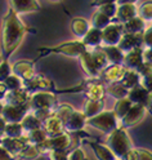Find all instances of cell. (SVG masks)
<instances>
[{"mask_svg": "<svg viewBox=\"0 0 152 160\" xmlns=\"http://www.w3.org/2000/svg\"><path fill=\"white\" fill-rule=\"evenodd\" d=\"M18 14L9 8L8 13L3 18V27H2V47H3V57L4 59H9L16 49L23 42L25 35L30 31Z\"/></svg>", "mask_w": 152, "mask_h": 160, "instance_id": "obj_1", "label": "cell"}, {"mask_svg": "<svg viewBox=\"0 0 152 160\" xmlns=\"http://www.w3.org/2000/svg\"><path fill=\"white\" fill-rule=\"evenodd\" d=\"M85 51H86V47L83 44L81 40H71V42L61 43V44L52 47V48L50 47L39 48L37 53H39V58L49 56V54H63V56L72 57V58H80V56H81Z\"/></svg>", "mask_w": 152, "mask_h": 160, "instance_id": "obj_2", "label": "cell"}, {"mask_svg": "<svg viewBox=\"0 0 152 160\" xmlns=\"http://www.w3.org/2000/svg\"><path fill=\"white\" fill-rule=\"evenodd\" d=\"M106 145L111 148V151L116 155L117 159H125L126 154L133 148L131 139L126 132V129L123 127L117 128L116 131L108 134Z\"/></svg>", "mask_w": 152, "mask_h": 160, "instance_id": "obj_3", "label": "cell"}, {"mask_svg": "<svg viewBox=\"0 0 152 160\" xmlns=\"http://www.w3.org/2000/svg\"><path fill=\"white\" fill-rule=\"evenodd\" d=\"M119 122L120 120L117 119L116 114L114 112V110H108V111L105 110V111L101 112L99 115L88 119V125L93 127V128L98 129V131H101L102 133L108 136L110 133L116 131L117 128H120Z\"/></svg>", "mask_w": 152, "mask_h": 160, "instance_id": "obj_4", "label": "cell"}, {"mask_svg": "<svg viewBox=\"0 0 152 160\" xmlns=\"http://www.w3.org/2000/svg\"><path fill=\"white\" fill-rule=\"evenodd\" d=\"M57 106L58 105L56 94L48 91L32 93L28 101L30 111H35V110H52V111H54Z\"/></svg>", "mask_w": 152, "mask_h": 160, "instance_id": "obj_5", "label": "cell"}, {"mask_svg": "<svg viewBox=\"0 0 152 160\" xmlns=\"http://www.w3.org/2000/svg\"><path fill=\"white\" fill-rule=\"evenodd\" d=\"M71 146V137L68 133H61L58 136L48 137L44 142L37 145L40 154H49L53 150H68Z\"/></svg>", "mask_w": 152, "mask_h": 160, "instance_id": "obj_6", "label": "cell"}, {"mask_svg": "<svg viewBox=\"0 0 152 160\" xmlns=\"http://www.w3.org/2000/svg\"><path fill=\"white\" fill-rule=\"evenodd\" d=\"M123 66L128 70L137 71L139 75H142L143 72H146L147 70H150L143 63V48H138V49H134V51L126 53L124 57Z\"/></svg>", "mask_w": 152, "mask_h": 160, "instance_id": "obj_7", "label": "cell"}, {"mask_svg": "<svg viewBox=\"0 0 152 160\" xmlns=\"http://www.w3.org/2000/svg\"><path fill=\"white\" fill-rule=\"evenodd\" d=\"M123 23H111L105 30H102V47H116L119 45L121 38L124 35Z\"/></svg>", "mask_w": 152, "mask_h": 160, "instance_id": "obj_8", "label": "cell"}, {"mask_svg": "<svg viewBox=\"0 0 152 160\" xmlns=\"http://www.w3.org/2000/svg\"><path fill=\"white\" fill-rule=\"evenodd\" d=\"M128 98L133 102V105L143 106L147 111L152 114V94L148 93L145 88L138 85L133 89H130L128 93Z\"/></svg>", "mask_w": 152, "mask_h": 160, "instance_id": "obj_9", "label": "cell"}, {"mask_svg": "<svg viewBox=\"0 0 152 160\" xmlns=\"http://www.w3.org/2000/svg\"><path fill=\"white\" fill-rule=\"evenodd\" d=\"M28 112V105H5L2 116L5 119L7 123H21Z\"/></svg>", "mask_w": 152, "mask_h": 160, "instance_id": "obj_10", "label": "cell"}, {"mask_svg": "<svg viewBox=\"0 0 152 160\" xmlns=\"http://www.w3.org/2000/svg\"><path fill=\"white\" fill-rule=\"evenodd\" d=\"M28 145H31V143H30L26 134H23L22 137H19V138L3 137V141H2V146L4 148H7L8 151L16 158H18L19 154H21Z\"/></svg>", "mask_w": 152, "mask_h": 160, "instance_id": "obj_11", "label": "cell"}, {"mask_svg": "<svg viewBox=\"0 0 152 160\" xmlns=\"http://www.w3.org/2000/svg\"><path fill=\"white\" fill-rule=\"evenodd\" d=\"M117 47L124 54L134 49L143 48V34H124Z\"/></svg>", "mask_w": 152, "mask_h": 160, "instance_id": "obj_12", "label": "cell"}, {"mask_svg": "<svg viewBox=\"0 0 152 160\" xmlns=\"http://www.w3.org/2000/svg\"><path fill=\"white\" fill-rule=\"evenodd\" d=\"M35 62H30L26 61V59H22V61H17L16 63H13L12 66V74L17 75L21 78L23 82H30L36 74H35Z\"/></svg>", "mask_w": 152, "mask_h": 160, "instance_id": "obj_13", "label": "cell"}, {"mask_svg": "<svg viewBox=\"0 0 152 160\" xmlns=\"http://www.w3.org/2000/svg\"><path fill=\"white\" fill-rule=\"evenodd\" d=\"M53 88V82L50 79L45 78L44 75H35L30 82L25 83V89L30 93L42 92V91H50Z\"/></svg>", "mask_w": 152, "mask_h": 160, "instance_id": "obj_14", "label": "cell"}, {"mask_svg": "<svg viewBox=\"0 0 152 160\" xmlns=\"http://www.w3.org/2000/svg\"><path fill=\"white\" fill-rule=\"evenodd\" d=\"M147 110L143 106H139V105H133V107L130 108V111L126 114V116L120 122V127L123 128H129V127H134L137 124H139L142 120H143L145 115H146Z\"/></svg>", "mask_w": 152, "mask_h": 160, "instance_id": "obj_15", "label": "cell"}, {"mask_svg": "<svg viewBox=\"0 0 152 160\" xmlns=\"http://www.w3.org/2000/svg\"><path fill=\"white\" fill-rule=\"evenodd\" d=\"M88 125V118L80 110H75L74 114L65 123V131L67 132H80Z\"/></svg>", "mask_w": 152, "mask_h": 160, "instance_id": "obj_16", "label": "cell"}, {"mask_svg": "<svg viewBox=\"0 0 152 160\" xmlns=\"http://www.w3.org/2000/svg\"><path fill=\"white\" fill-rule=\"evenodd\" d=\"M126 72V68L123 65H110L107 68H105L102 74H101V78H102L105 82L107 83H120L123 80L124 75Z\"/></svg>", "mask_w": 152, "mask_h": 160, "instance_id": "obj_17", "label": "cell"}, {"mask_svg": "<svg viewBox=\"0 0 152 160\" xmlns=\"http://www.w3.org/2000/svg\"><path fill=\"white\" fill-rule=\"evenodd\" d=\"M9 3L11 9H13L17 14L37 12L42 8L37 0H9Z\"/></svg>", "mask_w": 152, "mask_h": 160, "instance_id": "obj_18", "label": "cell"}, {"mask_svg": "<svg viewBox=\"0 0 152 160\" xmlns=\"http://www.w3.org/2000/svg\"><path fill=\"white\" fill-rule=\"evenodd\" d=\"M80 62H81V66H83V68H84V71H85V74L90 78V79H93V80H96V79H99L101 78V72L99 70H98V67L96 66V63H94V61H93V58H92V53H90V51L89 49H86V51L80 56Z\"/></svg>", "mask_w": 152, "mask_h": 160, "instance_id": "obj_19", "label": "cell"}, {"mask_svg": "<svg viewBox=\"0 0 152 160\" xmlns=\"http://www.w3.org/2000/svg\"><path fill=\"white\" fill-rule=\"evenodd\" d=\"M31 93L27 92L25 88L18 89V91H11L8 92L3 99L5 105H28Z\"/></svg>", "mask_w": 152, "mask_h": 160, "instance_id": "obj_20", "label": "cell"}, {"mask_svg": "<svg viewBox=\"0 0 152 160\" xmlns=\"http://www.w3.org/2000/svg\"><path fill=\"white\" fill-rule=\"evenodd\" d=\"M43 128H44V131L48 133L49 137H53V136H58L61 133H63L65 124H63L62 120H59L53 114L52 116H49L47 120L43 122Z\"/></svg>", "mask_w": 152, "mask_h": 160, "instance_id": "obj_21", "label": "cell"}, {"mask_svg": "<svg viewBox=\"0 0 152 160\" xmlns=\"http://www.w3.org/2000/svg\"><path fill=\"white\" fill-rule=\"evenodd\" d=\"M138 16V8L135 4H124L117 7L116 18L119 23H126Z\"/></svg>", "mask_w": 152, "mask_h": 160, "instance_id": "obj_22", "label": "cell"}, {"mask_svg": "<svg viewBox=\"0 0 152 160\" xmlns=\"http://www.w3.org/2000/svg\"><path fill=\"white\" fill-rule=\"evenodd\" d=\"M85 94L88 97V99H93V101H102L106 96V88L103 87L102 83H98L96 80L90 79L89 84L85 89Z\"/></svg>", "mask_w": 152, "mask_h": 160, "instance_id": "obj_23", "label": "cell"}, {"mask_svg": "<svg viewBox=\"0 0 152 160\" xmlns=\"http://www.w3.org/2000/svg\"><path fill=\"white\" fill-rule=\"evenodd\" d=\"M81 42L86 47V49H96L102 47V30L92 27L88 34L81 39Z\"/></svg>", "mask_w": 152, "mask_h": 160, "instance_id": "obj_24", "label": "cell"}, {"mask_svg": "<svg viewBox=\"0 0 152 160\" xmlns=\"http://www.w3.org/2000/svg\"><path fill=\"white\" fill-rule=\"evenodd\" d=\"M86 143L94 150L98 160H117L116 155L111 151V148L107 145L99 143V142H93V141H86Z\"/></svg>", "mask_w": 152, "mask_h": 160, "instance_id": "obj_25", "label": "cell"}, {"mask_svg": "<svg viewBox=\"0 0 152 160\" xmlns=\"http://www.w3.org/2000/svg\"><path fill=\"white\" fill-rule=\"evenodd\" d=\"M102 52L106 54V58L110 65H123L125 54L119 49V47H101Z\"/></svg>", "mask_w": 152, "mask_h": 160, "instance_id": "obj_26", "label": "cell"}, {"mask_svg": "<svg viewBox=\"0 0 152 160\" xmlns=\"http://www.w3.org/2000/svg\"><path fill=\"white\" fill-rule=\"evenodd\" d=\"M90 28H92L90 27V23L86 21L85 18L76 17V18H74L72 21H71V30H72V32L75 34V36L79 40H81L88 34V31Z\"/></svg>", "mask_w": 152, "mask_h": 160, "instance_id": "obj_27", "label": "cell"}, {"mask_svg": "<svg viewBox=\"0 0 152 160\" xmlns=\"http://www.w3.org/2000/svg\"><path fill=\"white\" fill-rule=\"evenodd\" d=\"M105 111V101H93V99H86V102L84 105V114L88 119L94 118L99 115L101 112Z\"/></svg>", "mask_w": 152, "mask_h": 160, "instance_id": "obj_28", "label": "cell"}, {"mask_svg": "<svg viewBox=\"0 0 152 160\" xmlns=\"http://www.w3.org/2000/svg\"><path fill=\"white\" fill-rule=\"evenodd\" d=\"M146 22L140 17H135L131 21L124 23V32L125 34H143L146 31Z\"/></svg>", "mask_w": 152, "mask_h": 160, "instance_id": "obj_29", "label": "cell"}, {"mask_svg": "<svg viewBox=\"0 0 152 160\" xmlns=\"http://www.w3.org/2000/svg\"><path fill=\"white\" fill-rule=\"evenodd\" d=\"M120 84L123 85L125 89L130 91V89L140 85V75L137 71H133V70H128L126 68V72H125L123 80L120 82Z\"/></svg>", "mask_w": 152, "mask_h": 160, "instance_id": "obj_30", "label": "cell"}, {"mask_svg": "<svg viewBox=\"0 0 152 160\" xmlns=\"http://www.w3.org/2000/svg\"><path fill=\"white\" fill-rule=\"evenodd\" d=\"M131 107H133V102H131L128 97H125V98H121L116 101L115 107H114V112L116 114L117 119L121 122V120L126 116V114L130 111Z\"/></svg>", "mask_w": 152, "mask_h": 160, "instance_id": "obj_31", "label": "cell"}, {"mask_svg": "<svg viewBox=\"0 0 152 160\" xmlns=\"http://www.w3.org/2000/svg\"><path fill=\"white\" fill-rule=\"evenodd\" d=\"M21 125L23 127V131L25 132H31V131H35V129H39V128H43V123L30 111L21 122Z\"/></svg>", "mask_w": 152, "mask_h": 160, "instance_id": "obj_32", "label": "cell"}, {"mask_svg": "<svg viewBox=\"0 0 152 160\" xmlns=\"http://www.w3.org/2000/svg\"><path fill=\"white\" fill-rule=\"evenodd\" d=\"M23 134L25 131L21 123H7L5 129L3 132V137H9V138H19Z\"/></svg>", "mask_w": 152, "mask_h": 160, "instance_id": "obj_33", "label": "cell"}, {"mask_svg": "<svg viewBox=\"0 0 152 160\" xmlns=\"http://www.w3.org/2000/svg\"><path fill=\"white\" fill-rule=\"evenodd\" d=\"M26 137L28 138V141L31 145H40L42 142H44L45 139L49 137L48 133L44 131V128H39V129H35V131H31V132H25Z\"/></svg>", "mask_w": 152, "mask_h": 160, "instance_id": "obj_34", "label": "cell"}, {"mask_svg": "<svg viewBox=\"0 0 152 160\" xmlns=\"http://www.w3.org/2000/svg\"><path fill=\"white\" fill-rule=\"evenodd\" d=\"M112 23V19L110 17H107L106 14H103L102 12L97 11L94 14H93V18H92V26L94 28H98V30H105L108 25Z\"/></svg>", "mask_w": 152, "mask_h": 160, "instance_id": "obj_35", "label": "cell"}, {"mask_svg": "<svg viewBox=\"0 0 152 160\" xmlns=\"http://www.w3.org/2000/svg\"><path fill=\"white\" fill-rule=\"evenodd\" d=\"M75 111V108L74 106H71L70 103H61L57 106V108L54 110V115L59 119V120H62L63 124L68 120V118L74 114Z\"/></svg>", "mask_w": 152, "mask_h": 160, "instance_id": "obj_36", "label": "cell"}, {"mask_svg": "<svg viewBox=\"0 0 152 160\" xmlns=\"http://www.w3.org/2000/svg\"><path fill=\"white\" fill-rule=\"evenodd\" d=\"M106 93L110 94V96H112V97H115L116 99H121V98L128 97L129 91H128V89H125L120 83H114V84H111V85H108L106 88Z\"/></svg>", "mask_w": 152, "mask_h": 160, "instance_id": "obj_37", "label": "cell"}, {"mask_svg": "<svg viewBox=\"0 0 152 160\" xmlns=\"http://www.w3.org/2000/svg\"><path fill=\"white\" fill-rule=\"evenodd\" d=\"M4 84L8 88V92H11V91H18V89L25 88V82L19 76H17L14 74H12L11 76H9L5 80V82H4Z\"/></svg>", "mask_w": 152, "mask_h": 160, "instance_id": "obj_38", "label": "cell"}, {"mask_svg": "<svg viewBox=\"0 0 152 160\" xmlns=\"http://www.w3.org/2000/svg\"><path fill=\"white\" fill-rule=\"evenodd\" d=\"M138 17L145 22H152V2H146L138 7Z\"/></svg>", "mask_w": 152, "mask_h": 160, "instance_id": "obj_39", "label": "cell"}, {"mask_svg": "<svg viewBox=\"0 0 152 160\" xmlns=\"http://www.w3.org/2000/svg\"><path fill=\"white\" fill-rule=\"evenodd\" d=\"M40 155V151H39V148L36 145H28L23 151L19 154V159H22V160H35L37 159Z\"/></svg>", "mask_w": 152, "mask_h": 160, "instance_id": "obj_40", "label": "cell"}, {"mask_svg": "<svg viewBox=\"0 0 152 160\" xmlns=\"http://www.w3.org/2000/svg\"><path fill=\"white\" fill-rule=\"evenodd\" d=\"M140 87L145 88L148 93L152 94V70H147L140 75Z\"/></svg>", "mask_w": 152, "mask_h": 160, "instance_id": "obj_41", "label": "cell"}, {"mask_svg": "<svg viewBox=\"0 0 152 160\" xmlns=\"http://www.w3.org/2000/svg\"><path fill=\"white\" fill-rule=\"evenodd\" d=\"M11 75H12V65L9 63L8 59H4L3 63L0 65V83H4Z\"/></svg>", "mask_w": 152, "mask_h": 160, "instance_id": "obj_42", "label": "cell"}, {"mask_svg": "<svg viewBox=\"0 0 152 160\" xmlns=\"http://www.w3.org/2000/svg\"><path fill=\"white\" fill-rule=\"evenodd\" d=\"M117 4L116 3H112V4H106V5H102L98 8L99 12H102L103 14H106L107 17H110L111 19H114L116 17V13H117Z\"/></svg>", "mask_w": 152, "mask_h": 160, "instance_id": "obj_43", "label": "cell"}, {"mask_svg": "<svg viewBox=\"0 0 152 160\" xmlns=\"http://www.w3.org/2000/svg\"><path fill=\"white\" fill-rule=\"evenodd\" d=\"M68 154L67 150H53L48 155L49 160H68Z\"/></svg>", "mask_w": 152, "mask_h": 160, "instance_id": "obj_44", "label": "cell"}, {"mask_svg": "<svg viewBox=\"0 0 152 160\" xmlns=\"http://www.w3.org/2000/svg\"><path fill=\"white\" fill-rule=\"evenodd\" d=\"M68 160H88L84 150L81 147H76L68 154Z\"/></svg>", "mask_w": 152, "mask_h": 160, "instance_id": "obj_45", "label": "cell"}, {"mask_svg": "<svg viewBox=\"0 0 152 160\" xmlns=\"http://www.w3.org/2000/svg\"><path fill=\"white\" fill-rule=\"evenodd\" d=\"M143 47L146 49H152V26L146 28L143 32Z\"/></svg>", "mask_w": 152, "mask_h": 160, "instance_id": "obj_46", "label": "cell"}, {"mask_svg": "<svg viewBox=\"0 0 152 160\" xmlns=\"http://www.w3.org/2000/svg\"><path fill=\"white\" fill-rule=\"evenodd\" d=\"M143 63L146 65V67L152 70V49L143 48Z\"/></svg>", "mask_w": 152, "mask_h": 160, "instance_id": "obj_47", "label": "cell"}, {"mask_svg": "<svg viewBox=\"0 0 152 160\" xmlns=\"http://www.w3.org/2000/svg\"><path fill=\"white\" fill-rule=\"evenodd\" d=\"M137 160H152V152L145 148H138Z\"/></svg>", "mask_w": 152, "mask_h": 160, "instance_id": "obj_48", "label": "cell"}, {"mask_svg": "<svg viewBox=\"0 0 152 160\" xmlns=\"http://www.w3.org/2000/svg\"><path fill=\"white\" fill-rule=\"evenodd\" d=\"M14 159H16V156H13L7 148H4L0 145V160H14Z\"/></svg>", "mask_w": 152, "mask_h": 160, "instance_id": "obj_49", "label": "cell"}, {"mask_svg": "<svg viewBox=\"0 0 152 160\" xmlns=\"http://www.w3.org/2000/svg\"><path fill=\"white\" fill-rule=\"evenodd\" d=\"M112 3H116L117 4V0H93L90 5L92 7H102V5H106V4H112Z\"/></svg>", "mask_w": 152, "mask_h": 160, "instance_id": "obj_50", "label": "cell"}, {"mask_svg": "<svg viewBox=\"0 0 152 160\" xmlns=\"http://www.w3.org/2000/svg\"><path fill=\"white\" fill-rule=\"evenodd\" d=\"M7 93H8V88H7V85H5L4 83H0V101H3Z\"/></svg>", "mask_w": 152, "mask_h": 160, "instance_id": "obj_51", "label": "cell"}, {"mask_svg": "<svg viewBox=\"0 0 152 160\" xmlns=\"http://www.w3.org/2000/svg\"><path fill=\"white\" fill-rule=\"evenodd\" d=\"M5 125H7V122H5V119L0 115V134H3L4 132V129H5Z\"/></svg>", "mask_w": 152, "mask_h": 160, "instance_id": "obj_52", "label": "cell"}, {"mask_svg": "<svg viewBox=\"0 0 152 160\" xmlns=\"http://www.w3.org/2000/svg\"><path fill=\"white\" fill-rule=\"evenodd\" d=\"M138 0H117V5H124V4H135Z\"/></svg>", "mask_w": 152, "mask_h": 160, "instance_id": "obj_53", "label": "cell"}, {"mask_svg": "<svg viewBox=\"0 0 152 160\" xmlns=\"http://www.w3.org/2000/svg\"><path fill=\"white\" fill-rule=\"evenodd\" d=\"M4 107H5V103H4L3 101H0V115L3 114V110H4Z\"/></svg>", "mask_w": 152, "mask_h": 160, "instance_id": "obj_54", "label": "cell"}, {"mask_svg": "<svg viewBox=\"0 0 152 160\" xmlns=\"http://www.w3.org/2000/svg\"><path fill=\"white\" fill-rule=\"evenodd\" d=\"M3 61H4V57H3V56H0V65L3 63Z\"/></svg>", "mask_w": 152, "mask_h": 160, "instance_id": "obj_55", "label": "cell"}, {"mask_svg": "<svg viewBox=\"0 0 152 160\" xmlns=\"http://www.w3.org/2000/svg\"><path fill=\"white\" fill-rule=\"evenodd\" d=\"M2 141H3V134H0V145H2Z\"/></svg>", "mask_w": 152, "mask_h": 160, "instance_id": "obj_56", "label": "cell"}, {"mask_svg": "<svg viewBox=\"0 0 152 160\" xmlns=\"http://www.w3.org/2000/svg\"><path fill=\"white\" fill-rule=\"evenodd\" d=\"M50 2H61V0H50Z\"/></svg>", "mask_w": 152, "mask_h": 160, "instance_id": "obj_57", "label": "cell"}, {"mask_svg": "<svg viewBox=\"0 0 152 160\" xmlns=\"http://www.w3.org/2000/svg\"><path fill=\"white\" fill-rule=\"evenodd\" d=\"M117 160H125V159H117Z\"/></svg>", "mask_w": 152, "mask_h": 160, "instance_id": "obj_58", "label": "cell"}]
</instances>
